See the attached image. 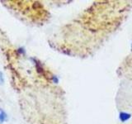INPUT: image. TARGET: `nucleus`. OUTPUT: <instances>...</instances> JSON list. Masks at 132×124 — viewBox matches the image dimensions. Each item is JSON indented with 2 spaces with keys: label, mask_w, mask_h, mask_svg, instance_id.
<instances>
[{
  "label": "nucleus",
  "mask_w": 132,
  "mask_h": 124,
  "mask_svg": "<svg viewBox=\"0 0 132 124\" xmlns=\"http://www.w3.org/2000/svg\"><path fill=\"white\" fill-rule=\"evenodd\" d=\"M4 84V77H3V74L0 71V84Z\"/></svg>",
  "instance_id": "f03ea898"
},
{
  "label": "nucleus",
  "mask_w": 132,
  "mask_h": 124,
  "mask_svg": "<svg viewBox=\"0 0 132 124\" xmlns=\"http://www.w3.org/2000/svg\"><path fill=\"white\" fill-rule=\"evenodd\" d=\"M8 121V115L3 109L0 108V124H3L4 122Z\"/></svg>",
  "instance_id": "f257e3e1"
}]
</instances>
